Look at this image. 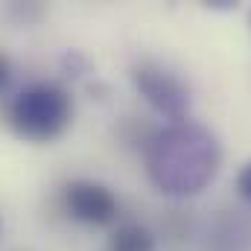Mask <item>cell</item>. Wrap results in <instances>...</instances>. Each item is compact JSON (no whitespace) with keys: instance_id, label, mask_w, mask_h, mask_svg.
I'll use <instances>...</instances> for the list:
<instances>
[{"instance_id":"1","label":"cell","mask_w":251,"mask_h":251,"mask_svg":"<svg viewBox=\"0 0 251 251\" xmlns=\"http://www.w3.org/2000/svg\"><path fill=\"white\" fill-rule=\"evenodd\" d=\"M143 167L158 193L170 199H190L207 190L219 176L222 143L216 131L190 117L158 126L143 149Z\"/></svg>"},{"instance_id":"2","label":"cell","mask_w":251,"mask_h":251,"mask_svg":"<svg viewBox=\"0 0 251 251\" xmlns=\"http://www.w3.org/2000/svg\"><path fill=\"white\" fill-rule=\"evenodd\" d=\"M76 117V102L73 94L62 82L44 79L21 88L9 108H6V123L9 128L29 140V143H53L73 126Z\"/></svg>"},{"instance_id":"3","label":"cell","mask_w":251,"mask_h":251,"mask_svg":"<svg viewBox=\"0 0 251 251\" xmlns=\"http://www.w3.org/2000/svg\"><path fill=\"white\" fill-rule=\"evenodd\" d=\"M128 79H131V88L143 97V102L152 111H158L170 123L187 120L193 97L176 70H170L167 64L155 62V59H140L131 64Z\"/></svg>"},{"instance_id":"4","label":"cell","mask_w":251,"mask_h":251,"mask_svg":"<svg viewBox=\"0 0 251 251\" xmlns=\"http://www.w3.org/2000/svg\"><path fill=\"white\" fill-rule=\"evenodd\" d=\"M62 210L79 225L105 228L117 219L120 201L114 190L94 178H73L62 187Z\"/></svg>"},{"instance_id":"5","label":"cell","mask_w":251,"mask_h":251,"mask_svg":"<svg viewBox=\"0 0 251 251\" xmlns=\"http://www.w3.org/2000/svg\"><path fill=\"white\" fill-rule=\"evenodd\" d=\"M158 237L140 225V222H123L108 234V251H155Z\"/></svg>"},{"instance_id":"6","label":"cell","mask_w":251,"mask_h":251,"mask_svg":"<svg viewBox=\"0 0 251 251\" xmlns=\"http://www.w3.org/2000/svg\"><path fill=\"white\" fill-rule=\"evenodd\" d=\"M155 128H158V126L143 123V117H123V120H120V128H117V134H120V140H123L126 146H134V149L143 152L146 143L152 140Z\"/></svg>"},{"instance_id":"7","label":"cell","mask_w":251,"mask_h":251,"mask_svg":"<svg viewBox=\"0 0 251 251\" xmlns=\"http://www.w3.org/2000/svg\"><path fill=\"white\" fill-rule=\"evenodd\" d=\"M59 64H62L64 76H70V79H76V76H85V73L91 70V62H88V59H85L79 50H67V53H62Z\"/></svg>"},{"instance_id":"8","label":"cell","mask_w":251,"mask_h":251,"mask_svg":"<svg viewBox=\"0 0 251 251\" xmlns=\"http://www.w3.org/2000/svg\"><path fill=\"white\" fill-rule=\"evenodd\" d=\"M234 190H237V196L251 207V161L240 167V173H237V178H234Z\"/></svg>"},{"instance_id":"9","label":"cell","mask_w":251,"mask_h":251,"mask_svg":"<svg viewBox=\"0 0 251 251\" xmlns=\"http://www.w3.org/2000/svg\"><path fill=\"white\" fill-rule=\"evenodd\" d=\"M12 76H15V62L6 50H0V94L12 85Z\"/></svg>"},{"instance_id":"10","label":"cell","mask_w":251,"mask_h":251,"mask_svg":"<svg viewBox=\"0 0 251 251\" xmlns=\"http://www.w3.org/2000/svg\"><path fill=\"white\" fill-rule=\"evenodd\" d=\"M249 26H251V9H249Z\"/></svg>"},{"instance_id":"11","label":"cell","mask_w":251,"mask_h":251,"mask_svg":"<svg viewBox=\"0 0 251 251\" xmlns=\"http://www.w3.org/2000/svg\"><path fill=\"white\" fill-rule=\"evenodd\" d=\"M0 228H3V222H0Z\"/></svg>"}]
</instances>
